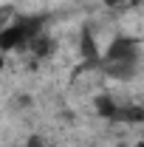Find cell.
Here are the masks:
<instances>
[{
    "instance_id": "obj_1",
    "label": "cell",
    "mask_w": 144,
    "mask_h": 147,
    "mask_svg": "<svg viewBox=\"0 0 144 147\" xmlns=\"http://www.w3.org/2000/svg\"><path fill=\"white\" fill-rule=\"evenodd\" d=\"M130 59H139V48L127 37L113 40L108 45V51H105V62H130Z\"/></svg>"
},
{
    "instance_id": "obj_2",
    "label": "cell",
    "mask_w": 144,
    "mask_h": 147,
    "mask_svg": "<svg viewBox=\"0 0 144 147\" xmlns=\"http://www.w3.org/2000/svg\"><path fill=\"white\" fill-rule=\"evenodd\" d=\"M110 6H119V3H127V0H108Z\"/></svg>"
},
{
    "instance_id": "obj_3",
    "label": "cell",
    "mask_w": 144,
    "mask_h": 147,
    "mask_svg": "<svg viewBox=\"0 0 144 147\" xmlns=\"http://www.w3.org/2000/svg\"><path fill=\"white\" fill-rule=\"evenodd\" d=\"M0 65H3V59H0Z\"/></svg>"
},
{
    "instance_id": "obj_4",
    "label": "cell",
    "mask_w": 144,
    "mask_h": 147,
    "mask_svg": "<svg viewBox=\"0 0 144 147\" xmlns=\"http://www.w3.org/2000/svg\"><path fill=\"white\" fill-rule=\"evenodd\" d=\"M141 147H144V144H141Z\"/></svg>"
}]
</instances>
